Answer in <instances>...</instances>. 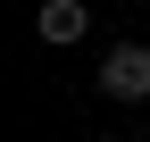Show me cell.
<instances>
[{"label": "cell", "instance_id": "6da1fadb", "mask_svg": "<svg viewBox=\"0 0 150 142\" xmlns=\"http://www.w3.org/2000/svg\"><path fill=\"white\" fill-rule=\"evenodd\" d=\"M92 84H100L108 100H150V42H117L92 67Z\"/></svg>", "mask_w": 150, "mask_h": 142}, {"label": "cell", "instance_id": "7a4b0ae2", "mask_svg": "<svg viewBox=\"0 0 150 142\" xmlns=\"http://www.w3.org/2000/svg\"><path fill=\"white\" fill-rule=\"evenodd\" d=\"M33 33H42L50 50H67V42L92 33V9H83V0H42V9H33Z\"/></svg>", "mask_w": 150, "mask_h": 142}, {"label": "cell", "instance_id": "3957f363", "mask_svg": "<svg viewBox=\"0 0 150 142\" xmlns=\"http://www.w3.org/2000/svg\"><path fill=\"white\" fill-rule=\"evenodd\" d=\"M100 142H125V134H100Z\"/></svg>", "mask_w": 150, "mask_h": 142}]
</instances>
